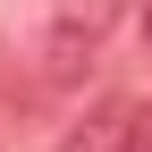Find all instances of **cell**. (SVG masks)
<instances>
[{
    "label": "cell",
    "instance_id": "6da1fadb",
    "mask_svg": "<svg viewBox=\"0 0 152 152\" xmlns=\"http://www.w3.org/2000/svg\"><path fill=\"white\" fill-rule=\"evenodd\" d=\"M135 144H144V110L135 102H93L59 135V152H135Z\"/></svg>",
    "mask_w": 152,
    "mask_h": 152
}]
</instances>
